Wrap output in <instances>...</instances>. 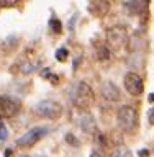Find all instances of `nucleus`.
Listing matches in <instances>:
<instances>
[{
    "instance_id": "nucleus-1",
    "label": "nucleus",
    "mask_w": 154,
    "mask_h": 157,
    "mask_svg": "<svg viewBox=\"0 0 154 157\" xmlns=\"http://www.w3.org/2000/svg\"><path fill=\"white\" fill-rule=\"evenodd\" d=\"M71 100H72V105L76 108H79V110H89L93 105L95 93H93L92 87L89 85L87 82H79V84H76L74 90H72Z\"/></svg>"
},
{
    "instance_id": "nucleus-2",
    "label": "nucleus",
    "mask_w": 154,
    "mask_h": 157,
    "mask_svg": "<svg viewBox=\"0 0 154 157\" xmlns=\"http://www.w3.org/2000/svg\"><path fill=\"white\" fill-rule=\"evenodd\" d=\"M36 116L46 118V120H59L62 115V105L54 100H41L35 105Z\"/></svg>"
},
{
    "instance_id": "nucleus-3",
    "label": "nucleus",
    "mask_w": 154,
    "mask_h": 157,
    "mask_svg": "<svg viewBox=\"0 0 154 157\" xmlns=\"http://www.w3.org/2000/svg\"><path fill=\"white\" fill-rule=\"evenodd\" d=\"M117 123H118V126L125 131H133L136 124H138V111L134 110L133 107H129V105H125L118 110L117 113Z\"/></svg>"
},
{
    "instance_id": "nucleus-4",
    "label": "nucleus",
    "mask_w": 154,
    "mask_h": 157,
    "mask_svg": "<svg viewBox=\"0 0 154 157\" xmlns=\"http://www.w3.org/2000/svg\"><path fill=\"white\" fill-rule=\"evenodd\" d=\"M105 38H107V44L118 49V48H123L129 43V35L128 30L125 26H112L105 31Z\"/></svg>"
},
{
    "instance_id": "nucleus-5",
    "label": "nucleus",
    "mask_w": 154,
    "mask_h": 157,
    "mask_svg": "<svg viewBox=\"0 0 154 157\" xmlns=\"http://www.w3.org/2000/svg\"><path fill=\"white\" fill-rule=\"evenodd\" d=\"M46 134H48V128L46 126L31 128L28 133H25L21 137L16 139V146H18V147H31V146H35L36 142L41 139V137L46 136Z\"/></svg>"
},
{
    "instance_id": "nucleus-6",
    "label": "nucleus",
    "mask_w": 154,
    "mask_h": 157,
    "mask_svg": "<svg viewBox=\"0 0 154 157\" xmlns=\"http://www.w3.org/2000/svg\"><path fill=\"white\" fill-rule=\"evenodd\" d=\"M123 85H125V88H126V92L133 97H139L144 90L143 79H141L138 74H134V72H128V74L125 75Z\"/></svg>"
},
{
    "instance_id": "nucleus-7",
    "label": "nucleus",
    "mask_w": 154,
    "mask_h": 157,
    "mask_svg": "<svg viewBox=\"0 0 154 157\" xmlns=\"http://www.w3.org/2000/svg\"><path fill=\"white\" fill-rule=\"evenodd\" d=\"M20 101L12 97H0V120L3 118H13L20 111Z\"/></svg>"
},
{
    "instance_id": "nucleus-8",
    "label": "nucleus",
    "mask_w": 154,
    "mask_h": 157,
    "mask_svg": "<svg viewBox=\"0 0 154 157\" xmlns=\"http://www.w3.org/2000/svg\"><path fill=\"white\" fill-rule=\"evenodd\" d=\"M100 95L103 97V100H107V101H120V98H121L120 88L110 80L102 82V85H100Z\"/></svg>"
},
{
    "instance_id": "nucleus-9",
    "label": "nucleus",
    "mask_w": 154,
    "mask_h": 157,
    "mask_svg": "<svg viewBox=\"0 0 154 157\" xmlns=\"http://www.w3.org/2000/svg\"><path fill=\"white\" fill-rule=\"evenodd\" d=\"M77 124L80 126L82 131L89 133V134H93L95 129H97V124H95L93 116L90 115V113H87V111H82L79 116H77Z\"/></svg>"
},
{
    "instance_id": "nucleus-10",
    "label": "nucleus",
    "mask_w": 154,
    "mask_h": 157,
    "mask_svg": "<svg viewBox=\"0 0 154 157\" xmlns=\"http://www.w3.org/2000/svg\"><path fill=\"white\" fill-rule=\"evenodd\" d=\"M89 10L95 16H105L110 12V0H92L89 3Z\"/></svg>"
},
{
    "instance_id": "nucleus-11",
    "label": "nucleus",
    "mask_w": 154,
    "mask_h": 157,
    "mask_svg": "<svg viewBox=\"0 0 154 157\" xmlns=\"http://www.w3.org/2000/svg\"><path fill=\"white\" fill-rule=\"evenodd\" d=\"M97 57H98V61L107 62L112 59V51L108 49V46H100L97 49Z\"/></svg>"
},
{
    "instance_id": "nucleus-12",
    "label": "nucleus",
    "mask_w": 154,
    "mask_h": 157,
    "mask_svg": "<svg viewBox=\"0 0 154 157\" xmlns=\"http://www.w3.org/2000/svg\"><path fill=\"white\" fill-rule=\"evenodd\" d=\"M121 3H123L126 8H129V10L139 12L141 7H143V0H121Z\"/></svg>"
},
{
    "instance_id": "nucleus-13",
    "label": "nucleus",
    "mask_w": 154,
    "mask_h": 157,
    "mask_svg": "<svg viewBox=\"0 0 154 157\" xmlns=\"http://www.w3.org/2000/svg\"><path fill=\"white\" fill-rule=\"evenodd\" d=\"M112 157H133V156H131L129 149H126V147H123V146H120V147H117V149H115V152H113Z\"/></svg>"
},
{
    "instance_id": "nucleus-14",
    "label": "nucleus",
    "mask_w": 154,
    "mask_h": 157,
    "mask_svg": "<svg viewBox=\"0 0 154 157\" xmlns=\"http://www.w3.org/2000/svg\"><path fill=\"white\" fill-rule=\"evenodd\" d=\"M7 136H8V133H7V128L3 124V120H0V141H5Z\"/></svg>"
},
{
    "instance_id": "nucleus-15",
    "label": "nucleus",
    "mask_w": 154,
    "mask_h": 157,
    "mask_svg": "<svg viewBox=\"0 0 154 157\" xmlns=\"http://www.w3.org/2000/svg\"><path fill=\"white\" fill-rule=\"evenodd\" d=\"M20 0H0V7H15L16 3H18Z\"/></svg>"
},
{
    "instance_id": "nucleus-16",
    "label": "nucleus",
    "mask_w": 154,
    "mask_h": 157,
    "mask_svg": "<svg viewBox=\"0 0 154 157\" xmlns=\"http://www.w3.org/2000/svg\"><path fill=\"white\" fill-rule=\"evenodd\" d=\"M66 139H67V142H71V144H74V146H79V142H77V139L72 134H67L66 136Z\"/></svg>"
},
{
    "instance_id": "nucleus-17",
    "label": "nucleus",
    "mask_w": 154,
    "mask_h": 157,
    "mask_svg": "<svg viewBox=\"0 0 154 157\" xmlns=\"http://www.w3.org/2000/svg\"><path fill=\"white\" fill-rule=\"evenodd\" d=\"M64 54H66V49H59L57 51V59H59V61H64V59H66Z\"/></svg>"
},
{
    "instance_id": "nucleus-18",
    "label": "nucleus",
    "mask_w": 154,
    "mask_h": 157,
    "mask_svg": "<svg viewBox=\"0 0 154 157\" xmlns=\"http://www.w3.org/2000/svg\"><path fill=\"white\" fill-rule=\"evenodd\" d=\"M90 157H105V154H103L102 151H92Z\"/></svg>"
}]
</instances>
